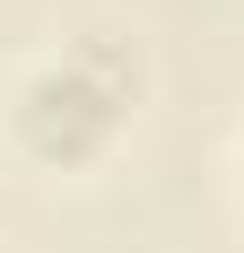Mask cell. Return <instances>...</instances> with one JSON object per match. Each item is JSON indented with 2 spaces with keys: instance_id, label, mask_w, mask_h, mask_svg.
<instances>
[{
  "instance_id": "obj_1",
  "label": "cell",
  "mask_w": 244,
  "mask_h": 253,
  "mask_svg": "<svg viewBox=\"0 0 244 253\" xmlns=\"http://www.w3.org/2000/svg\"><path fill=\"white\" fill-rule=\"evenodd\" d=\"M105 114H114V96H96L79 70L35 79V131H70V140H79V123H105Z\"/></svg>"
}]
</instances>
